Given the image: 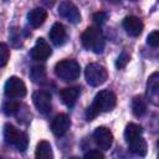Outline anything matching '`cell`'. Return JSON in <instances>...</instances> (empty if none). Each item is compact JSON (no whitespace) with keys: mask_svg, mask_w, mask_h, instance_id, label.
<instances>
[{"mask_svg":"<svg viewBox=\"0 0 159 159\" xmlns=\"http://www.w3.org/2000/svg\"><path fill=\"white\" fill-rule=\"evenodd\" d=\"M147 42L148 45H150L152 47H157L159 45V32L158 31H153L148 35L147 37Z\"/></svg>","mask_w":159,"mask_h":159,"instance_id":"obj_25","label":"cell"},{"mask_svg":"<svg viewBox=\"0 0 159 159\" xmlns=\"http://www.w3.org/2000/svg\"><path fill=\"white\" fill-rule=\"evenodd\" d=\"M132 112L135 117H142L147 113V103L143 99V97L137 96L132 101Z\"/></svg>","mask_w":159,"mask_h":159,"instance_id":"obj_19","label":"cell"},{"mask_svg":"<svg viewBox=\"0 0 159 159\" xmlns=\"http://www.w3.org/2000/svg\"><path fill=\"white\" fill-rule=\"evenodd\" d=\"M147 92H148V96H149L150 101H152L154 104H157L155 99L158 98V93H159V75H158V72H154V73L148 78Z\"/></svg>","mask_w":159,"mask_h":159,"instance_id":"obj_17","label":"cell"},{"mask_svg":"<svg viewBox=\"0 0 159 159\" xmlns=\"http://www.w3.org/2000/svg\"><path fill=\"white\" fill-rule=\"evenodd\" d=\"M117 104L116 94L109 89H103L98 92L92 102V104L86 111L87 120H92L102 112H111Z\"/></svg>","mask_w":159,"mask_h":159,"instance_id":"obj_1","label":"cell"},{"mask_svg":"<svg viewBox=\"0 0 159 159\" xmlns=\"http://www.w3.org/2000/svg\"><path fill=\"white\" fill-rule=\"evenodd\" d=\"M128 148H129V150L132 153H134V154H137L139 157L147 155V152H148L147 142H145V139L142 135H139V137L129 140L128 142Z\"/></svg>","mask_w":159,"mask_h":159,"instance_id":"obj_16","label":"cell"},{"mask_svg":"<svg viewBox=\"0 0 159 159\" xmlns=\"http://www.w3.org/2000/svg\"><path fill=\"white\" fill-rule=\"evenodd\" d=\"M142 133H143V128L139 124L129 123V124H127V127L124 129V139L128 143L129 140H132V139L142 135Z\"/></svg>","mask_w":159,"mask_h":159,"instance_id":"obj_20","label":"cell"},{"mask_svg":"<svg viewBox=\"0 0 159 159\" xmlns=\"http://www.w3.org/2000/svg\"><path fill=\"white\" fill-rule=\"evenodd\" d=\"M58 14L72 24H78L81 21V14L77 6L71 1H62L58 5Z\"/></svg>","mask_w":159,"mask_h":159,"instance_id":"obj_8","label":"cell"},{"mask_svg":"<svg viewBox=\"0 0 159 159\" xmlns=\"http://www.w3.org/2000/svg\"><path fill=\"white\" fill-rule=\"evenodd\" d=\"M50 40L51 42L55 45V46H61L65 43L66 41V30H65V26L60 22H55L50 30Z\"/></svg>","mask_w":159,"mask_h":159,"instance_id":"obj_14","label":"cell"},{"mask_svg":"<svg viewBox=\"0 0 159 159\" xmlns=\"http://www.w3.org/2000/svg\"><path fill=\"white\" fill-rule=\"evenodd\" d=\"M32 101L35 107L37 108V111L42 114H47L51 112L52 104H51V94L50 92L45 91V89H40L36 91L32 94Z\"/></svg>","mask_w":159,"mask_h":159,"instance_id":"obj_7","label":"cell"},{"mask_svg":"<svg viewBox=\"0 0 159 159\" xmlns=\"http://www.w3.org/2000/svg\"><path fill=\"white\" fill-rule=\"evenodd\" d=\"M107 19H108V15H107V12H104V11H98V12H94V14H93V21H94L96 24H98V25L104 24Z\"/></svg>","mask_w":159,"mask_h":159,"instance_id":"obj_26","label":"cell"},{"mask_svg":"<svg viewBox=\"0 0 159 159\" xmlns=\"http://www.w3.org/2000/svg\"><path fill=\"white\" fill-rule=\"evenodd\" d=\"M30 78L35 82V83H43L46 80V71L45 67L41 65L34 66L30 71Z\"/></svg>","mask_w":159,"mask_h":159,"instance_id":"obj_21","label":"cell"},{"mask_svg":"<svg viewBox=\"0 0 159 159\" xmlns=\"http://www.w3.org/2000/svg\"><path fill=\"white\" fill-rule=\"evenodd\" d=\"M81 42L86 50L92 51L94 53H102L106 45L104 36L101 29L97 26L87 27L81 35Z\"/></svg>","mask_w":159,"mask_h":159,"instance_id":"obj_2","label":"cell"},{"mask_svg":"<svg viewBox=\"0 0 159 159\" xmlns=\"http://www.w3.org/2000/svg\"><path fill=\"white\" fill-rule=\"evenodd\" d=\"M129 60H130L129 53H128L127 51H122V53L118 56V58H117V61H116V67H117L118 70L124 68V67L127 66V63L129 62Z\"/></svg>","mask_w":159,"mask_h":159,"instance_id":"obj_24","label":"cell"},{"mask_svg":"<svg viewBox=\"0 0 159 159\" xmlns=\"http://www.w3.org/2000/svg\"><path fill=\"white\" fill-rule=\"evenodd\" d=\"M81 93V88L78 86H73V87H66L63 89H61L60 92V98L63 102V104H66L68 108L73 107L75 103L77 102V98Z\"/></svg>","mask_w":159,"mask_h":159,"instance_id":"obj_13","label":"cell"},{"mask_svg":"<svg viewBox=\"0 0 159 159\" xmlns=\"http://www.w3.org/2000/svg\"><path fill=\"white\" fill-rule=\"evenodd\" d=\"M123 27L129 36L137 37L142 34L144 25L140 21V19H138L137 16H127L123 20Z\"/></svg>","mask_w":159,"mask_h":159,"instance_id":"obj_12","label":"cell"},{"mask_svg":"<svg viewBox=\"0 0 159 159\" xmlns=\"http://www.w3.org/2000/svg\"><path fill=\"white\" fill-rule=\"evenodd\" d=\"M93 139L96 144L99 147V149L108 150L113 144V134L112 132L106 127H98L93 132Z\"/></svg>","mask_w":159,"mask_h":159,"instance_id":"obj_9","label":"cell"},{"mask_svg":"<svg viewBox=\"0 0 159 159\" xmlns=\"http://www.w3.org/2000/svg\"><path fill=\"white\" fill-rule=\"evenodd\" d=\"M35 159H53V152L51 144L46 140H41L36 145Z\"/></svg>","mask_w":159,"mask_h":159,"instance_id":"obj_18","label":"cell"},{"mask_svg":"<svg viewBox=\"0 0 159 159\" xmlns=\"http://www.w3.org/2000/svg\"><path fill=\"white\" fill-rule=\"evenodd\" d=\"M51 53H52V50L47 43V41L42 37H39L36 40L35 46L31 50V57L36 61H45L51 56Z\"/></svg>","mask_w":159,"mask_h":159,"instance_id":"obj_10","label":"cell"},{"mask_svg":"<svg viewBox=\"0 0 159 159\" xmlns=\"http://www.w3.org/2000/svg\"><path fill=\"white\" fill-rule=\"evenodd\" d=\"M70 127H71V119L67 114H63V113L57 114L51 123V129H52L53 134L57 137L66 134L67 130L70 129Z\"/></svg>","mask_w":159,"mask_h":159,"instance_id":"obj_11","label":"cell"},{"mask_svg":"<svg viewBox=\"0 0 159 159\" xmlns=\"http://www.w3.org/2000/svg\"><path fill=\"white\" fill-rule=\"evenodd\" d=\"M10 57V50L6 43L0 42V67H4Z\"/></svg>","mask_w":159,"mask_h":159,"instance_id":"obj_23","label":"cell"},{"mask_svg":"<svg viewBox=\"0 0 159 159\" xmlns=\"http://www.w3.org/2000/svg\"><path fill=\"white\" fill-rule=\"evenodd\" d=\"M5 96L9 98H22L26 96V86L24 81L16 76L10 77L4 86Z\"/></svg>","mask_w":159,"mask_h":159,"instance_id":"obj_6","label":"cell"},{"mask_svg":"<svg viewBox=\"0 0 159 159\" xmlns=\"http://www.w3.org/2000/svg\"><path fill=\"white\" fill-rule=\"evenodd\" d=\"M47 19V11L43 7H35L29 11L27 21L32 27H40Z\"/></svg>","mask_w":159,"mask_h":159,"instance_id":"obj_15","label":"cell"},{"mask_svg":"<svg viewBox=\"0 0 159 159\" xmlns=\"http://www.w3.org/2000/svg\"><path fill=\"white\" fill-rule=\"evenodd\" d=\"M19 109H20V103L16 101H7L2 106V112L6 116H14L19 112Z\"/></svg>","mask_w":159,"mask_h":159,"instance_id":"obj_22","label":"cell"},{"mask_svg":"<svg viewBox=\"0 0 159 159\" xmlns=\"http://www.w3.org/2000/svg\"><path fill=\"white\" fill-rule=\"evenodd\" d=\"M84 76H86V81L89 86L98 87L107 81L108 73H107L106 67H103L102 65L89 63V65H87V67L84 70Z\"/></svg>","mask_w":159,"mask_h":159,"instance_id":"obj_5","label":"cell"},{"mask_svg":"<svg viewBox=\"0 0 159 159\" xmlns=\"http://www.w3.org/2000/svg\"><path fill=\"white\" fill-rule=\"evenodd\" d=\"M83 159H104V157L99 150H89L84 154Z\"/></svg>","mask_w":159,"mask_h":159,"instance_id":"obj_27","label":"cell"},{"mask_svg":"<svg viewBox=\"0 0 159 159\" xmlns=\"http://www.w3.org/2000/svg\"><path fill=\"white\" fill-rule=\"evenodd\" d=\"M55 75L65 81V82H71L75 81L80 77L81 75V67L80 63L75 60H62L56 63L55 66Z\"/></svg>","mask_w":159,"mask_h":159,"instance_id":"obj_4","label":"cell"},{"mask_svg":"<svg viewBox=\"0 0 159 159\" xmlns=\"http://www.w3.org/2000/svg\"><path fill=\"white\" fill-rule=\"evenodd\" d=\"M4 139L5 143L14 145L19 152H25L29 147V137L25 132L15 128L12 124L6 123L4 125Z\"/></svg>","mask_w":159,"mask_h":159,"instance_id":"obj_3","label":"cell"}]
</instances>
